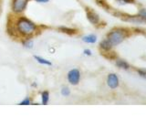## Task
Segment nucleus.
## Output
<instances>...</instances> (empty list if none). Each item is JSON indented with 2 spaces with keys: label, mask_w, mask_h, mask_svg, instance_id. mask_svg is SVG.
Listing matches in <instances>:
<instances>
[{
  "label": "nucleus",
  "mask_w": 146,
  "mask_h": 137,
  "mask_svg": "<svg viewBox=\"0 0 146 137\" xmlns=\"http://www.w3.org/2000/svg\"><path fill=\"white\" fill-rule=\"evenodd\" d=\"M13 37H20L24 39H31L36 31H38V27L36 24L26 17H18L16 21L12 24Z\"/></svg>",
  "instance_id": "1"
},
{
  "label": "nucleus",
  "mask_w": 146,
  "mask_h": 137,
  "mask_svg": "<svg viewBox=\"0 0 146 137\" xmlns=\"http://www.w3.org/2000/svg\"><path fill=\"white\" fill-rule=\"evenodd\" d=\"M125 38H126L125 31L121 29H112L107 35V39L112 44V46H116L121 43Z\"/></svg>",
  "instance_id": "2"
},
{
  "label": "nucleus",
  "mask_w": 146,
  "mask_h": 137,
  "mask_svg": "<svg viewBox=\"0 0 146 137\" xmlns=\"http://www.w3.org/2000/svg\"><path fill=\"white\" fill-rule=\"evenodd\" d=\"M29 0H12L11 10L16 15H21L27 9Z\"/></svg>",
  "instance_id": "3"
},
{
  "label": "nucleus",
  "mask_w": 146,
  "mask_h": 137,
  "mask_svg": "<svg viewBox=\"0 0 146 137\" xmlns=\"http://www.w3.org/2000/svg\"><path fill=\"white\" fill-rule=\"evenodd\" d=\"M80 71L79 68H72L67 74V79L68 81L70 82V85L76 86L80 83Z\"/></svg>",
  "instance_id": "4"
},
{
  "label": "nucleus",
  "mask_w": 146,
  "mask_h": 137,
  "mask_svg": "<svg viewBox=\"0 0 146 137\" xmlns=\"http://www.w3.org/2000/svg\"><path fill=\"white\" fill-rule=\"evenodd\" d=\"M86 16H87V18H88V20L91 23V24L98 25L100 23L99 15L91 8H89V7L86 8Z\"/></svg>",
  "instance_id": "5"
},
{
  "label": "nucleus",
  "mask_w": 146,
  "mask_h": 137,
  "mask_svg": "<svg viewBox=\"0 0 146 137\" xmlns=\"http://www.w3.org/2000/svg\"><path fill=\"white\" fill-rule=\"evenodd\" d=\"M107 84L111 89H116L119 86V78L115 73H110L107 77Z\"/></svg>",
  "instance_id": "6"
},
{
  "label": "nucleus",
  "mask_w": 146,
  "mask_h": 137,
  "mask_svg": "<svg viewBox=\"0 0 146 137\" xmlns=\"http://www.w3.org/2000/svg\"><path fill=\"white\" fill-rule=\"evenodd\" d=\"M100 49H102L103 51H110V50L112 48V44L110 42V41L108 39H103L100 41Z\"/></svg>",
  "instance_id": "7"
},
{
  "label": "nucleus",
  "mask_w": 146,
  "mask_h": 137,
  "mask_svg": "<svg viewBox=\"0 0 146 137\" xmlns=\"http://www.w3.org/2000/svg\"><path fill=\"white\" fill-rule=\"evenodd\" d=\"M34 59H35V61L41 64V65H45V66H52V62L48 61V59H45V58H42V57H40V56H38V55H35L34 56Z\"/></svg>",
  "instance_id": "8"
},
{
  "label": "nucleus",
  "mask_w": 146,
  "mask_h": 137,
  "mask_svg": "<svg viewBox=\"0 0 146 137\" xmlns=\"http://www.w3.org/2000/svg\"><path fill=\"white\" fill-rule=\"evenodd\" d=\"M58 30L62 32V33H65L67 35H75L78 33V31L74 29H70V27H58Z\"/></svg>",
  "instance_id": "9"
},
{
  "label": "nucleus",
  "mask_w": 146,
  "mask_h": 137,
  "mask_svg": "<svg viewBox=\"0 0 146 137\" xmlns=\"http://www.w3.org/2000/svg\"><path fill=\"white\" fill-rule=\"evenodd\" d=\"M82 40H83V42H85V43L93 44L97 41V36H95L93 34L87 35V36H84L83 38H82Z\"/></svg>",
  "instance_id": "10"
},
{
  "label": "nucleus",
  "mask_w": 146,
  "mask_h": 137,
  "mask_svg": "<svg viewBox=\"0 0 146 137\" xmlns=\"http://www.w3.org/2000/svg\"><path fill=\"white\" fill-rule=\"evenodd\" d=\"M116 66L120 68H122V70H128L130 68L129 63L127 61H123V59H117L116 61Z\"/></svg>",
  "instance_id": "11"
},
{
  "label": "nucleus",
  "mask_w": 146,
  "mask_h": 137,
  "mask_svg": "<svg viewBox=\"0 0 146 137\" xmlns=\"http://www.w3.org/2000/svg\"><path fill=\"white\" fill-rule=\"evenodd\" d=\"M49 102V92L48 90H43L41 92V103L43 105H47Z\"/></svg>",
  "instance_id": "12"
},
{
  "label": "nucleus",
  "mask_w": 146,
  "mask_h": 137,
  "mask_svg": "<svg viewBox=\"0 0 146 137\" xmlns=\"http://www.w3.org/2000/svg\"><path fill=\"white\" fill-rule=\"evenodd\" d=\"M22 45L24 48H26L27 49H30L34 47V42L31 39H24L22 40Z\"/></svg>",
  "instance_id": "13"
},
{
  "label": "nucleus",
  "mask_w": 146,
  "mask_h": 137,
  "mask_svg": "<svg viewBox=\"0 0 146 137\" xmlns=\"http://www.w3.org/2000/svg\"><path fill=\"white\" fill-rule=\"evenodd\" d=\"M60 93L62 96H64V97H68V96H70V90L68 89V87L64 86V87H62Z\"/></svg>",
  "instance_id": "14"
},
{
  "label": "nucleus",
  "mask_w": 146,
  "mask_h": 137,
  "mask_svg": "<svg viewBox=\"0 0 146 137\" xmlns=\"http://www.w3.org/2000/svg\"><path fill=\"white\" fill-rule=\"evenodd\" d=\"M19 104L20 105H30L31 104V100H30L29 97H26V98H24L21 100V102H19Z\"/></svg>",
  "instance_id": "15"
},
{
  "label": "nucleus",
  "mask_w": 146,
  "mask_h": 137,
  "mask_svg": "<svg viewBox=\"0 0 146 137\" xmlns=\"http://www.w3.org/2000/svg\"><path fill=\"white\" fill-rule=\"evenodd\" d=\"M139 17L141 18H143V20H146V9H144V8L141 9L139 11Z\"/></svg>",
  "instance_id": "16"
},
{
  "label": "nucleus",
  "mask_w": 146,
  "mask_h": 137,
  "mask_svg": "<svg viewBox=\"0 0 146 137\" xmlns=\"http://www.w3.org/2000/svg\"><path fill=\"white\" fill-rule=\"evenodd\" d=\"M117 2L121 5H126V4L134 3V0H117Z\"/></svg>",
  "instance_id": "17"
},
{
  "label": "nucleus",
  "mask_w": 146,
  "mask_h": 137,
  "mask_svg": "<svg viewBox=\"0 0 146 137\" xmlns=\"http://www.w3.org/2000/svg\"><path fill=\"white\" fill-rule=\"evenodd\" d=\"M137 71H138L139 75L141 77H143V79H146V70H143V68H140V70H137Z\"/></svg>",
  "instance_id": "18"
},
{
  "label": "nucleus",
  "mask_w": 146,
  "mask_h": 137,
  "mask_svg": "<svg viewBox=\"0 0 146 137\" xmlns=\"http://www.w3.org/2000/svg\"><path fill=\"white\" fill-rule=\"evenodd\" d=\"M97 4L100 7H103L105 8H108V5L105 3L104 1H102V0H97Z\"/></svg>",
  "instance_id": "19"
},
{
  "label": "nucleus",
  "mask_w": 146,
  "mask_h": 137,
  "mask_svg": "<svg viewBox=\"0 0 146 137\" xmlns=\"http://www.w3.org/2000/svg\"><path fill=\"white\" fill-rule=\"evenodd\" d=\"M83 53H84V55H86V56H91V50L90 49H84Z\"/></svg>",
  "instance_id": "20"
},
{
  "label": "nucleus",
  "mask_w": 146,
  "mask_h": 137,
  "mask_svg": "<svg viewBox=\"0 0 146 137\" xmlns=\"http://www.w3.org/2000/svg\"><path fill=\"white\" fill-rule=\"evenodd\" d=\"M35 1L38 3H48L49 0H35Z\"/></svg>",
  "instance_id": "21"
}]
</instances>
